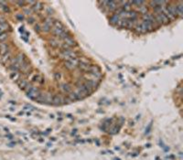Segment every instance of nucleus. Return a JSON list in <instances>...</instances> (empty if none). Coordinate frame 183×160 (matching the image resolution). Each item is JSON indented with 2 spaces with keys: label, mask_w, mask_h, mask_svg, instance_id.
<instances>
[{
  "label": "nucleus",
  "mask_w": 183,
  "mask_h": 160,
  "mask_svg": "<svg viewBox=\"0 0 183 160\" xmlns=\"http://www.w3.org/2000/svg\"><path fill=\"white\" fill-rule=\"evenodd\" d=\"M60 58L63 59V60H66V61H67V60H71V59H76L77 54H76L73 50H62V51L60 52Z\"/></svg>",
  "instance_id": "1"
},
{
  "label": "nucleus",
  "mask_w": 183,
  "mask_h": 160,
  "mask_svg": "<svg viewBox=\"0 0 183 160\" xmlns=\"http://www.w3.org/2000/svg\"><path fill=\"white\" fill-rule=\"evenodd\" d=\"M40 91H39V89L37 88V87H30V89H29V91L27 92V95L29 98L30 99H33V100H36L38 97H39V95L40 94Z\"/></svg>",
  "instance_id": "2"
},
{
  "label": "nucleus",
  "mask_w": 183,
  "mask_h": 160,
  "mask_svg": "<svg viewBox=\"0 0 183 160\" xmlns=\"http://www.w3.org/2000/svg\"><path fill=\"white\" fill-rule=\"evenodd\" d=\"M155 18H156V21L158 25H162V24H168V18L164 15L163 13H159V14H155Z\"/></svg>",
  "instance_id": "3"
},
{
  "label": "nucleus",
  "mask_w": 183,
  "mask_h": 160,
  "mask_svg": "<svg viewBox=\"0 0 183 160\" xmlns=\"http://www.w3.org/2000/svg\"><path fill=\"white\" fill-rule=\"evenodd\" d=\"M53 19H52L51 17H48L44 22H43V25H42V30L44 32H49V31L51 30V27H52V25H53Z\"/></svg>",
  "instance_id": "4"
},
{
  "label": "nucleus",
  "mask_w": 183,
  "mask_h": 160,
  "mask_svg": "<svg viewBox=\"0 0 183 160\" xmlns=\"http://www.w3.org/2000/svg\"><path fill=\"white\" fill-rule=\"evenodd\" d=\"M79 65V60L77 58L76 59H71L70 60H67L65 62V67L69 69H75L76 67H78Z\"/></svg>",
  "instance_id": "5"
},
{
  "label": "nucleus",
  "mask_w": 183,
  "mask_h": 160,
  "mask_svg": "<svg viewBox=\"0 0 183 160\" xmlns=\"http://www.w3.org/2000/svg\"><path fill=\"white\" fill-rule=\"evenodd\" d=\"M90 73L93 74L94 76H96L98 79H100L101 76H102V72H101L100 69L97 67L96 65H91L90 68H89V71H88Z\"/></svg>",
  "instance_id": "6"
},
{
  "label": "nucleus",
  "mask_w": 183,
  "mask_h": 160,
  "mask_svg": "<svg viewBox=\"0 0 183 160\" xmlns=\"http://www.w3.org/2000/svg\"><path fill=\"white\" fill-rule=\"evenodd\" d=\"M31 80H32L33 82L36 83H43V81H44L42 76L39 75V74H32L31 75Z\"/></svg>",
  "instance_id": "7"
},
{
  "label": "nucleus",
  "mask_w": 183,
  "mask_h": 160,
  "mask_svg": "<svg viewBox=\"0 0 183 160\" xmlns=\"http://www.w3.org/2000/svg\"><path fill=\"white\" fill-rule=\"evenodd\" d=\"M64 101L65 100H64L62 96H60V95H55V96L53 97V99H52V103L55 104V105H60V104L63 103Z\"/></svg>",
  "instance_id": "8"
},
{
  "label": "nucleus",
  "mask_w": 183,
  "mask_h": 160,
  "mask_svg": "<svg viewBox=\"0 0 183 160\" xmlns=\"http://www.w3.org/2000/svg\"><path fill=\"white\" fill-rule=\"evenodd\" d=\"M17 85H18V87H19L20 89H22V90H25L28 87V85H29L28 81H26L25 79H21V78H20L19 80H17Z\"/></svg>",
  "instance_id": "9"
},
{
  "label": "nucleus",
  "mask_w": 183,
  "mask_h": 160,
  "mask_svg": "<svg viewBox=\"0 0 183 160\" xmlns=\"http://www.w3.org/2000/svg\"><path fill=\"white\" fill-rule=\"evenodd\" d=\"M8 52V45L6 43L1 42L0 43V54L3 56V55L6 54Z\"/></svg>",
  "instance_id": "10"
},
{
  "label": "nucleus",
  "mask_w": 183,
  "mask_h": 160,
  "mask_svg": "<svg viewBox=\"0 0 183 160\" xmlns=\"http://www.w3.org/2000/svg\"><path fill=\"white\" fill-rule=\"evenodd\" d=\"M60 90L62 91V93H70L71 92V87L70 84H68V83H63V84L60 85Z\"/></svg>",
  "instance_id": "11"
},
{
  "label": "nucleus",
  "mask_w": 183,
  "mask_h": 160,
  "mask_svg": "<svg viewBox=\"0 0 183 160\" xmlns=\"http://www.w3.org/2000/svg\"><path fill=\"white\" fill-rule=\"evenodd\" d=\"M63 40V43H65L67 46H69L70 48L71 47H73V46H75V41L73 40L72 39H71V37H67V38H65L64 39H62Z\"/></svg>",
  "instance_id": "12"
},
{
  "label": "nucleus",
  "mask_w": 183,
  "mask_h": 160,
  "mask_svg": "<svg viewBox=\"0 0 183 160\" xmlns=\"http://www.w3.org/2000/svg\"><path fill=\"white\" fill-rule=\"evenodd\" d=\"M10 59H11V53L8 51L6 54H5V55H3V56H2L1 61H2L3 64H6V63H8V60H10Z\"/></svg>",
  "instance_id": "13"
},
{
  "label": "nucleus",
  "mask_w": 183,
  "mask_h": 160,
  "mask_svg": "<svg viewBox=\"0 0 183 160\" xmlns=\"http://www.w3.org/2000/svg\"><path fill=\"white\" fill-rule=\"evenodd\" d=\"M168 10L174 16V17H177V8H176V5H170V6H167Z\"/></svg>",
  "instance_id": "14"
},
{
  "label": "nucleus",
  "mask_w": 183,
  "mask_h": 160,
  "mask_svg": "<svg viewBox=\"0 0 183 160\" xmlns=\"http://www.w3.org/2000/svg\"><path fill=\"white\" fill-rule=\"evenodd\" d=\"M176 8H177V17L179 16V17H182V13H183V11H182V2H179L178 5H176Z\"/></svg>",
  "instance_id": "15"
},
{
  "label": "nucleus",
  "mask_w": 183,
  "mask_h": 160,
  "mask_svg": "<svg viewBox=\"0 0 183 160\" xmlns=\"http://www.w3.org/2000/svg\"><path fill=\"white\" fill-rule=\"evenodd\" d=\"M10 78L14 81H17L20 79V73L18 72H14L10 73Z\"/></svg>",
  "instance_id": "16"
},
{
  "label": "nucleus",
  "mask_w": 183,
  "mask_h": 160,
  "mask_svg": "<svg viewBox=\"0 0 183 160\" xmlns=\"http://www.w3.org/2000/svg\"><path fill=\"white\" fill-rule=\"evenodd\" d=\"M120 20V17H118V15H114L112 17H111V19H110V22L112 24H117V22Z\"/></svg>",
  "instance_id": "17"
},
{
  "label": "nucleus",
  "mask_w": 183,
  "mask_h": 160,
  "mask_svg": "<svg viewBox=\"0 0 183 160\" xmlns=\"http://www.w3.org/2000/svg\"><path fill=\"white\" fill-rule=\"evenodd\" d=\"M8 23H0V33H4L5 31L8 29Z\"/></svg>",
  "instance_id": "18"
},
{
  "label": "nucleus",
  "mask_w": 183,
  "mask_h": 160,
  "mask_svg": "<svg viewBox=\"0 0 183 160\" xmlns=\"http://www.w3.org/2000/svg\"><path fill=\"white\" fill-rule=\"evenodd\" d=\"M137 11H139L140 12L141 14H143V15H144V14H146L147 13V8H146V6H138V8H137Z\"/></svg>",
  "instance_id": "19"
},
{
  "label": "nucleus",
  "mask_w": 183,
  "mask_h": 160,
  "mask_svg": "<svg viewBox=\"0 0 183 160\" xmlns=\"http://www.w3.org/2000/svg\"><path fill=\"white\" fill-rule=\"evenodd\" d=\"M6 39H8V34L6 32L0 33V42H4Z\"/></svg>",
  "instance_id": "20"
},
{
  "label": "nucleus",
  "mask_w": 183,
  "mask_h": 160,
  "mask_svg": "<svg viewBox=\"0 0 183 160\" xmlns=\"http://www.w3.org/2000/svg\"><path fill=\"white\" fill-rule=\"evenodd\" d=\"M24 13H25L26 15H30L31 10L29 9V8H24Z\"/></svg>",
  "instance_id": "21"
},
{
  "label": "nucleus",
  "mask_w": 183,
  "mask_h": 160,
  "mask_svg": "<svg viewBox=\"0 0 183 160\" xmlns=\"http://www.w3.org/2000/svg\"><path fill=\"white\" fill-rule=\"evenodd\" d=\"M17 18H18V19H21V20L24 18L23 16H22V15H17Z\"/></svg>",
  "instance_id": "22"
},
{
  "label": "nucleus",
  "mask_w": 183,
  "mask_h": 160,
  "mask_svg": "<svg viewBox=\"0 0 183 160\" xmlns=\"http://www.w3.org/2000/svg\"><path fill=\"white\" fill-rule=\"evenodd\" d=\"M35 29H36V30H38V31L40 30V29H39V26H38V25L35 26Z\"/></svg>",
  "instance_id": "23"
},
{
  "label": "nucleus",
  "mask_w": 183,
  "mask_h": 160,
  "mask_svg": "<svg viewBox=\"0 0 183 160\" xmlns=\"http://www.w3.org/2000/svg\"><path fill=\"white\" fill-rule=\"evenodd\" d=\"M24 3H25V2H17V4L20 5V6H23V5H24Z\"/></svg>",
  "instance_id": "24"
}]
</instances>
